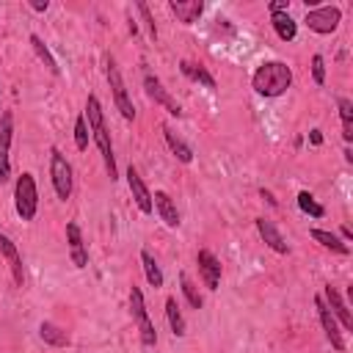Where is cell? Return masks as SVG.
<instances>
[{"instance_id": "obj_2", "label": "cell", "mask_w": 353, "mask_h": 353, "mask_svg": "<svg viewBox=\"0 0 353 353\" xmlns=\"http://www.w3.org/2000/svg\"><path fill=\"white\" fill-rule=\"evenodd\" d=\"M290 85H292V69L284 61H265L251 74V88L259 97H268V99L281 97Z\"/></svg>"}, {"instance_id": "obj_24", "label": "cell", "mask_w": 353, "mask_h": 353, "mask_svg": "<svg viewBox=\"0 0 353 353\" xmlns=\"http://www.w3.org/2000/svg\"><path fill=\"white\" fill-rule=\"evenodd\" d=\"M165 317H168V325H171L174 336H185L188 334V325H185V317L179 312L176 298H165Z\"/></svg>"}, {"instance_id": "obj_18", "label": "cell", "mask_w": 353, "mask_h": 353, "mask_svg": "<svg viewBox=\"0 0 353 353\" xmlns=\"http://www.w3.org/2000/svg\"><path fill=\"white\" fill-rule=\"evenodd\" d=\"M168 8H171V14H176V19L182 25H193V22H199L204 3L201 0H171Z\"/></svg>"}, {"instance_id": "obj_28", "label": "cell", "mask_w": 353, "mask_h": 353, "mask_svg": "<svg viewBox=\"0 0 353 353\" xmlns=\"http://www.w3.org/2000/svg\"><path fill=\"white\" fill-rule=\"evenodd\" d=\"M179 287H182V295L188 298V303H190L193 309H201V306H204V298H201V292L196 290V284L188 279V273H179Z\"/></svg>"}, {"instance_id": "obj_30", "label": "cell", "mask_w": 353, "mask_h": 353, "mask_svg": "<svg viewBox=\"0 0 353 353\" xmlns=\"http://www.w3.org/2000/svg\"><path fill=\"white\" fill-rule=\"evenodd\" d=\"M74 146L80 152L88 149V121H85V113H80L77 121H74Z\"/></svg>"}, {"instance_id": "obj_10", "label": "cell", "mask_w": 353, "mask_h": 353, "mask_svg": "<svg viewBox=\"0 0 353 353\" xmlns=\"http://www.w3.org/2000/svg\"><path fill=\"white\" fill-rule=\"evenodd\" d=\"M314 309H317V317H320V325H323V331H325V339L331 342V347L334 350H345V336H342V331H339V323H336V317L328 312V306H325V301H323V295H314Z\"/></svg>"}, {"instance_id": "obj_11", "label": "cell", "mask_w": 353, "mask_h": 353, "mask_svg": "<svg viewBox=\"0 0 353 353\" xmlns=\"http://www.w3.org/2000/svg\"><path fill=\"white\" fill-rule=\"evenodd\" d=\"M196 265H199V276H201L204 287L215 292L218 284H221V259H218L212 251L201 248V251L196 254Z\"/></svg>"}, {"instance_id": "obj_6", "label": "cell", "mask_w": 353, "mask_h": 353, "mask_svg": "<svg viewBox=\"0 0 353 353\" xmlns=\"http://www.w3.org/2000/svg\"><path fill=\"white\" fill-rule=\"evenodd\" d=\"M50 179H52V188L58 193V199H69L72 196V165L69 160L63 157L61 149H50Z\"/></svg>"}, {"instance_id": "obj_3", "label": "cell", "mask_w": 353, "mask_h": 353, "mask_svg": "<svg viewBox=\"0 0 353 353\" xmlns=\"http://www.w3.org/2000/svg\"><path fill=\"white\" fill-rule=\"evenodd\" d=\"M14 207H17V215L22 221H33L36 218V210H39V190H36V179L33 174L22 171L17 176V185H14Z\"/></svg>"}, {"instance_id": "obj_27", "label": "cell", "mask_w": 353, "mask_h": 353, "mask_svg": "<svg viewBox=\"0 0 353 353\" xmlns=\"http://www.w3.org/2000/svg\"><path fill=\"white\" fill-rule=\"evenodd\" d=\"M30 47H33V52L39 55V61H44V66L52 72V74H61V66H58V61L52 58V52L47 50V44L41 41V36H36V33H30Z\"/></svg>"}, {"instance_id": "obj_29", "label": "cell", "mask_w": 353, "mask_h": 353, "mask_svg": "<svg viewBox=\"0 0 353 353\" xmlns=\"http://www.w3.org/2000/svg\"><path fill=\"white\" fill-rule=\"evenodd\" d=\"M298 207H301L306 215H312V218H323V215H325V207L317 204L309 190H301V193H298Z\"/></svg>"}, {"instance_id": "obj_5", "label": "cell", "mask_w": 353, "mask_h": 353, "mask_svg": "<svg viewBox=\"0 0 353 353\" xmlns=\"http://www.w3.org/2000/svg\"><path fill=\"white\" fill-rule=\"evenodd\" d=\"M105 77H108V83H110L113 102H116L121 119H124V121H132V119H135V105H132V99H130V94H127V85H124V80H121V72H119V66H116V61H113L110 55L105 58Z\"/></svg>"}, {"instance_id": "obj_15", "label": "cell", "mask_w": 353, "mask_h": 353, "mask_svg": "<svg viewBox=\"0 0 353 353\" xmlns=\"http://www.w3.org/2000/svg\"><path fill=\"white\" fill-rule=\"evenodd\" d=\"M66 243H69V256L74 262V268H85L88 265V248H85V240H83V232L74 221L66 223Z\"/></svg>"}, {"instance_id": "obj_32", "label": "cell", "mask_w": 353, "mask_h": 353, "mask_svg": "<svg viewBox=\"0 0 353 353\" xmlns=\"http://www.w3.org/2000/svg\"><path fill=\"white\" fill-rule=\"evenodd\" d=\"M135 8H138V14L143 17V22H146V28H149V36L152 39H157V28H154V19H152V11H149V6L146 3H135Z\"/></svg>"}, {"instance_id": "obj_1", "label": "cell", "mask_w": 353, "mask_h": 353, "mask_svg": "<svg viewBox=\"0 0 353 353\" xmlns=\"http://www.w3.org/2000/svg\"><path fill=\"white\" fill-rule=\"evenodd\" d=\"M85 121H88V130L94 135V143L102 154V163H105V171L110 179H119V168H116V154H113V143H110V132H108V124H105V116H102V105L94 94H88L85 99Z\"/></svg>"}, {"instance_id": "obj_35", "label": "cell", "mask_w": 353, "mask_h": 353, "mask_svg": "<svg viewBox=\"0 0 353 353\" xmlns=\"http://www.w3.org/2000/svg\"><path fill=\"white\" fill-rule=\"evenodd\" d=\"M30 8H33V11H47L50 3H47V0H30Z\"/></svg>"}, {"instance_id": "obj_33", "label": "cell", "mask_w": 353, "mask_h": 353, "mask_svg": "<svg viewBox=\"0 0 353 353\" xmlns=\"http://www.w3.org/2000/svg\"><path fill=\"white\" fill-rule=\"evenodd\" d=\"M268 8H270V14H290V3L287 0H273Z\"/></svg>"}, {"instance_id": "obj_13", "label": "cell", "mask_w": 353, "mask_h": 353, "mask_svg": "<svg viewBox=\"0 0 353 353\" xmlns=\"http://www.w3.org/2000/svg\"><path fill=\"white\" fill-rule=\"evenodd\" d=\"M323 301H325L328 312L336 317V323H339L345 331H350V328H353V317H350V312H347V306H345V301L339 298V292H336L334 284H323Z\"/></svg>"}, {"instance_id": "obj_16", "label": "cell", "mask_w": 353, "mask_h": 353, "mask_svg": "<svg viewBox=\"0 0 353 353\" xmlns=\"http://www.w3.org/2000/svg\"><path fill=\"white\" fill-rule=\"evenodd\" d=\"M254 223H256V232H259V237L265 240L268 248H273L276 254H290V245H287V240L281 237V232L276 229L273 221H268V218H256Z\"/></svg>"}, {"instance_id": "obj_31", "label": "cell", "mask_w": 353, "mask_h": 353, "mask_svg": "<svg viewBox=\"0 0 353 353\" xmlns=\"http://www.w3.org/2000/svg\"><path fill=\"white\" fill-rule=\"evenodd\" d=\"M312 77L317 85H325V61L323 55H312Z\"/></svg>"}, {"instance_id": "obj_19", "label": "cell", "mask_w": 353, "mask_h": 353, "mask_svg": "<svg viewBox=\"0 0 353 353\" xmlns=\"http://www.w3.org/2000/svg\"><path fill=\"white\" fill-rule=\"evenodd\" d=\"M179 72H182L188 80H193V83H199V85H204V88H215V77H212L201 63L179 61Z\"/></svg>"}, {"instance_id": "obj_7", "label": "cell", "mask_w": 353, "mask_h": 353, "mask_svg": "<svg viewBox=\"0 0 353 353\" xmlns=\"http://www.w3.org/2000/svg\"><path fill=\"white\" fill-rule=\"evenodd\" d=\"M306 28L314 30V33H334L342 22V11L336 6H320V8H306V17H303Z\"/></svg>"}, {"instance_id": "obj_20", "label": "cell", "mask_w": 353, "mask_h": 353, "mask_svg": "<svg viewBox=\"0 0 353 353\" xmlns=\"http://www.w3.org/2000/svg\"><path fill=\"white\" fill-rule=\"evenodd\" d=\"M163 138H165V143H168V149L174 152V157L179 160V163H190L193 160V149L168 127V124H163Z\"/></svg>"}, {"instance_id": "obj_4", "label": "cell", "mask_w": 353, "mask_h": 353, "mask_svg": "<svg viewBox=\"0 0 353 353\" xmlns=\"http://www.w3.org/2000/svg\"><path fill=\"white\" fill-rule=\"evenodd\" d=\"M130 314L138 325V334H141V345L143 347H154L157 345V331H154V323L149 320V312H146V301H143V292L141 287H130Z\"/></svg>"}, {"instance_id": "obj_26", "label": "cell", "mask_w": 353, "mask_h": 353, "mask_svg": "<svg viewBox=\"0 0 353 353\" xmlns=\"http://www.w3.org/2000/svg\"><path fill=\"white\" fill-rule=\"evenodd\" d=\"M141 265H143L146 281H149V284H152L154 290H157V287H163V281H165V279H163V270H160V265L154 262V256H152V254H149L146 248L141 251Z\"/></svg>"}, {"instance_id": "obj_34", "label": "cell", "mask_w": 353, "mask_h": 353, "mask_svg": "<svg viewBox=\"0 0 353 353\" xmlns=\"http://www.w3.org/2000/svg\"><path fill=\"white\" fill-rule=\"evenodd\" d=\"M259 196H262V199H265L270 207H279V201H276V196H273L270 190H265V188H262V190H259Z\"/></svg>"}, {"instance_id": "obj_12", "label": "cell", "mask_w": 353, "mask_h": 353, "mask_svg": "<svg viewBox=\"0 0 353 353\" xmlns=\"http://www.w3.org/2000/svg\"><path fill=\"white\" fill-rule=\"evenodd\" d=\"M0 256L8 262V268H11V276H14V284L17 287H22L25 284V268H22V256H19V248H17V243L6 234V232H0Z\"/></svg>"}, {"instance_id": "obj_9", "label": "cell", "mask_w": 353, "mask_h": 353, "mask_svg": "<svg viewBox=\"0 0 353 353\" xmlns=\"http://www.w3.org/2000/svg\"><path fill=\"white\" fill-rule=\"evenodd\" d=\"M143 88H146V97L149 99H154L160 108H165L171 116H182V108H179V102L163 88V83H160V77L157 74H152V72H143Z\"/></svg>"}, {"instance_id": "obj_25", "label": "cell", "mask_w": 353, "mask_h": 353, "mask_svg": "<svg viewBox=\"0 0 353 353\" xmlns=\"http://www.w3.org/2000/svg\"><path fill=\"white\" fill-rule=\"evenodd\" d=\"M336 108H339V119H342V138H345V143H350L353 141V102L347 97H339Z\"/></svg>"}, {"instance_id": "obj_37", "label": "cell", "mask_w": 353, "mask_h": 353, "mask_svg": "<svg viewBox=\"0 0 353 353\" xmlns=\"http://www.w3.org/2000/svg\"><path fill=\"white\" fill-rule=\"evenodd\" d=\"M339 234H342V243L353 240V234H350V229H347V226H342V229H339Z\"/></svg>"}, {"instance_id": "obj_22", "label": "cell", "mask_w": 353, "mask_h": 353, "mask_svg": "<svg viewBox=\"0 0 353 353\" xmlns=\"http://www.w3.org/2000/svg\"><path fill=\"white\" fill-rule=\"evenodd\" d=\"M39 336L47 342V345H52V347H66L72 339H69V334L61 328V325H55V323H50V320H44L41 325H39Z\"/></svg>"}, {"instance_id": "obj_36", "label": "cell", "mask_w": 353, "mask_h": 353, "mask_svg": "<svg viewBox=\"0 0 353 353\" xmlns=\"http://www.w3.org/2000/svg\"><path fill=\"white\" fill-rule=\"evenodd\" d=\"M309 141H312L314 146H320V143H323V135H320V130H312V132H309Z\"/></svg>"}, {"instance_id": "obj_21", "label": "cell", "mask_w": 353, "mask_h": 353, "mask_svg": "<svg viewBox=\"0 0 353 353\" xmlns=\"http://www.w3.org/2000/svg\"><path fill=\"white\" fill-rule=\"evenodd\" d=\"M270 25L281 41H292L298 36V22L290 14H270Z\"/></svg>"}, {"instance_id": "obj_14", "label": "cell", "mask_w": 353, "mask_h": 353, "mask_svg": "<svg viewBox=\"0 0 353 353\" xmlns=\"http://www.w3.org/2000/svg\"><path fill=\"white\" fill-rule=\"evenodd\" d=\"M127 185H130V193H132V199H135L138 210L149 215V212L154 210V204H152V193H149V188H146V182L141 179V174H138V168H135V165H130V168H127Z\"/></svg>"}, {"instance_id": "obj_8", "label": "cell", "mask_w": 353, "mask_h": 353, "mask_svg": "<svg viewBox=\"0 0 353 353\" xmlns=\"http://www.w3.org/2000/svg\"><path fill=\"white\" fill-rule=\"evenodd\" d=\"M11 138H14V113L3 110L0 113V185L11 179V160H8Z\"/></svg>"}, {"instance_id": "obj_17", "label": "cell", "mask_w": 353, "mask_h": 353, "mask_svg": "<svg viewBox=\"0 0 353 353\" xmlns=\"http://www.w3.org/2000/svg\"><path fill=\"white\" fill-rule=\"evenodd\" d=\"M152 204H154V210H157V215H160V221H163L165 226H171V229L179 226L176 204L171 201V196H168L165 190H154V193H152Z\"/></svg>"}, {"instance_id": "obj_23", "label": "cell", "mask_w": 353, "mask_h": 353, "mask_svg": "<svg viewBox=\"0 0 353 353\" xmlns=\"http://www.w3.org/2000/svg\"><path fill=\"white\" fill-rule=\"evenodd\" d=\"M309 237L312 240H317L323 248H328V251H334V254H347L350 248H347V243H342L336 234H331V232H323V229H309Z\"/></svg>"}]
</instances>
